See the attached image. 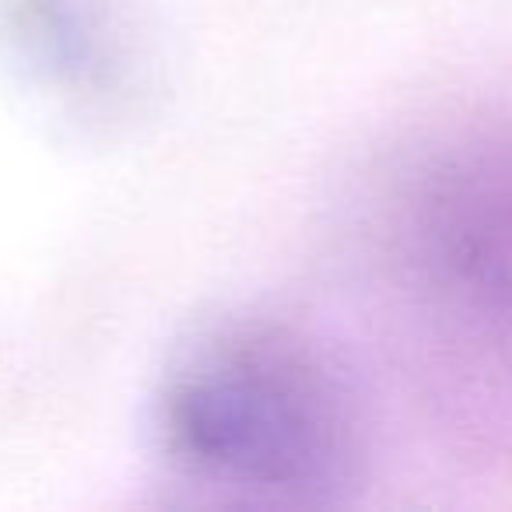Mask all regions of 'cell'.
Masks as SVG:
<instances>
[{"label":"cell","instance_id":"obj_1","mask_svg":"<svg viewBox=\"0 0 512 512\" xmlns=\"http://www.w3.org/2000/svg\"><path fill=\"white\" fill-rule=\"evenodd\" d=\"M186 449L246 477L313 474L337 446V418L313 372L285 348L235 341L204 358L179 400Z\"/></svg>","mask_w":512,"mask_h":512}]
</instances>
